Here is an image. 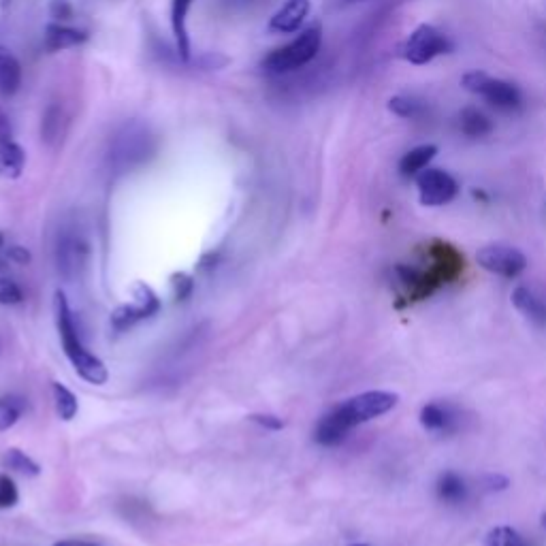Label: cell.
Instances as JSON below:
<instances>
[{"label": "cell", "mask_w": 546, "mask_h": 546, "mask_svg": "<svg viewBox=\"0 0 546 546\" xmlns=\"http://www.w3.org/2000/svg\"><path fill=\"white\" fill-rule=\"evenodd\" d=\"M54 312H56V327H58V335L62 340L64 355L69 357V361L73 363L75 372L79 376H82L86 382L101 387V384H105L109 378L107 367L99 357H94L92 352L84 346L82 337H79L77 325H75V316L69 308V301L60 291L54 297Z\"/></svg>", "instance_id": "cell-1"}, {"label": "cell", "mask_w": 546, "mask_h": 546, "mask_svg": "<svg viewBox=\"0 0 546 546\" xmlns=\"http://www.w3.org/2000/svg\"><path fill=\"white\" fill-rule=\"evenodd\" d=\"M158 141L156 135L150 131L148 124L143 122H126L120 131L111 139L109 148V167L114 173H128L156 154Z\"/></svg>", "instance_id": "cell-2"}, {"label": "cell", "mask_w": 546, "mask_h": 546, "mask_svg": "<svg viewBox=\"0 0 546 546\" xmlns=\"http://www.w3.org/2000/svg\"><path fill=\"white\" fill-rule=\"evenodd\" d=\"M323 45V30L320 26H312L303 30L301 35L284 47H278L276 52H271L263 60V69L271 75H284L303 69L305 64H310Z\"/></svg>", "instance_id": "cell-3"}, {"label": "cell", "mask_w": 546, "mask_h": 546, "mask_svg": "<svg viewBox=\"0 0 546 546\" xmlns=\"http://www.w3.org/2000/svg\"><path fill=\"white\" fill-rule=\"evenodd\" d=\"M399 397L395 393L389 391H367L361 393L352 399H346L344 404L335 406L331 410V414L335 416L340 425L350 431L355 429L361 423H367L372 419H378V416L387 414L389 410H393L397 406Z\"/></svg>", "instance_id": "cell-4"}, {"label": "cell", "mask_w": 546, "mask_h": 546, "mask_svg": "<svg viewBox=\"0 0 546 546\" xmlns=\"http://www.w3.org/2000/svg\"><path fill=\"white\" fill-rule=\"evenodd\" d=\"M461 86L468 92L480 96V99L487 101L495 109L512 111V109L521 107V92L515 84L491 77L483 71L465 73L461 79Z\"/></svg>", "instance_id": "cell-5"}, {"label": "cell", "mask_w": 546, "mask_h": 546, "mask_svg": "<svg viewBox=\"0 0 546 546\" xmlns=\"http://www.w3.org/2000/svg\"><path fill=\"white\" fill-rule=\"evenodd\" d=\"M451 41L440 32L436 26L431 24H421L419 28H414L408 39L399 45V56L404 58L410 64H416V67H421V64L431 62L433 58H438L442 54L451 52Z\"/></svg>", "instance_id": "cell-6"}, {"label": "cell", "mask_w": 546, "mask_h": 546, "mask_svg": "<svg viewBox=\"0 0 546 546\" xmlns=\"http://www.w3.org/2000/svg\"><path fill=\"white\" fill-rule=\"evenodd\" d=\"M416 188H419V197L421 203L427 207H440L451 203L457 192H459V184L453 178L451 173H446L442 169H425L419 175H416Z\"/></svg>", "instance_id": "cell-7"}, {"label": "cell", "mask_w": 546, "mask_h": 546, "mask_svg": "<svg viewBox=\"0 0 546 546\" xmlns=\"http://www.w3.org/2000/svg\"><path fill=\"white\" fill-rule=\"evenodd\" d=\"M476 261L483 269L502 278H517L519 273H523L527 267V259L521 250L512 246H502V244H491V246L480 248L476 254Z\"/></svg>", "instance_id": "cell-8"}, {"label": "cell", "mask_w": 546, "mask_h": 546, "mask_svg": "<svg viewBox=\"0 0 546 546\" xmlns=\"http://www.w3.org/2000/svg\"><path fill=\"white\" fill-rule=\"evenodd\" d=\"M56 261H58V271L62 273L67 280L77 278L82 269L86 267L88 261V242L86 237L79 231H64L58 237V246H56Z\"/></svg>", "instance_id": "cell-9"}, {"label": "cell", "mask_w": 546, "mask_h": 546, "mask_svg": "<svg viewBox=\"0 0 546 546\" xmlns=\"http://www.w3.org/2000/svg\"><path fill=\"white\" fill-rule=\"evenodd\" d=\"M429 256H431L429 271L438 278L440 284L453 282V280H457L461 276L465 261H463L461 252L455 246L436 239V242L429 244Z\"/></svg>", "instance_id": "cell-10"}, {"label": "cell", "mask_w": 546, "mask_h": 546, "mask_svg": "<svg viewBox=\"0 0 546 546\" xmlns=\"http://www.w3.org/2000/svg\"><path fill=\"white\" fill-rule=\"evenodd\" d=\"M310 9H312L310 0H286L284 7L273 13L269 30L278 32V35H293V32H297L303 26Z\"/></svg>", "instance_id": "cell-11"}, {"label": "cell", "mask_w": 546, "mask_h": 546, "mask_svg": "<svg viewBox=\"0 0 546 546\" xmlns=\"http://www.w3.org/2000/svg\"><path fill=\"white\" fill-rule=\"evenodd\" d=\"M22 86V64L9 47L0 45V94L13 96Z\"/></svg>", "instance_id": "cell-12"}, {"label": "cell", "mask_w": 546, "mask_h": 546, "mask_svg": "<svg viewBox=\"0 0 546 546\" xmlns=\"http://www.w3.org/2000/svg\"><path fill=\"white\" fill-rule=\"evenodd\" d=\"M88 41V35L84 30L69 28L62 24H50L45 30V50L47 52H62L69 47H77Z\"/></svg>", "instance_id": "cell-13"}, {"label": "cell", "mask_w": 546, "mask_h": 546, "mask_svg": "<svg viewBox=\"0 0 546 546\" xmlns=\"http://www.w3.org/2000/svg\"><path fill=\"white\" fill-rule=\"evenodd\" d=\"M436 154H438V146H433V143L412 148L399 160V175L401 178H416V175L429 167V163L436 158Z\"/></svg>", "instance_id": "cell-14"}, {"label": "cell", "mask_w": 546, "mask_h": 546, "mask_svg": "<svg viewBox=\"0 0 546 546\" xmlns=\"http://www.w3.org/2000/svg\"><path fill=\"white\" fill-rule=\"evenodd\" d=\"M192 7V0H173L171 5V26L175 35V45L184 60L190 58V39H188V11Z\"/></svg>", "instance_id": "cell-15"}, {"label": "cell", "mask_w": 546, "mask_h": 546, "mask_svg": "<svg viewBox=\"0 0 546 546\" xmlns=\"http://www.w3.org/2000/svg\"><path fill=\"white\" fill-rule=\"evenodd\" d=\"M512 303H515V308L523 312L529 320H534L536 325L546 327V301H542L534 291H529L525 286L515 288Z\"/></svg>", "instance_id": "cell-16"}, {"label": "cell", "mask_w": 546, "mask_h": 546, "mask_svg": "<svg viewBox=\"0 0 546 546\" xmlns=\"http://www.w3.org/2000/svg\"><path fill=\"white\" fill-rule=\"evenodd\" d=\"M457 124H459V131L465 137H470V139L487 137L493 131V122L483 114V111H478L476 107L461 109Z\"/></svg>", "instance_id": "cell-17"}, {"label": "cell", "mask_w": 546, "mask_h": 546, "mask_svg": "<svg viewBox=\"0 0 546 546\" xmlns=\"http://www.w3.org/2000/svg\"><path fill=\"white\" fill-rule=\"evenodd\" d=\"M421 425L433 433H451L455 429V416L451 408L442 404H427L421 410Z\"/></svg>", "instance_id": "cell-18"}, {"label": "cell", "mask_w": 546, "mask_h": 546, "mask_svg": "<svg viewBox=\"0 0 546 546\" xmlns=\"http://www.w3.org/2000/svg\"><path fill=\"white\" fill-rule=\"evenodd\" d=\"M438 497L446 504H461L468 497V487H465V480L457 472H444L438 478L436 485Z\"/></svg>", "instance_id": "cell-19"}, {"label": "cell", "mask_w": 546, "mask_h": 546, "mask_svg": "<svg viewBox=\"0 0 546 546\" xmlns=\"http://www.w3.org/2000/svg\"><path fill=\"white\" fill-rule=\"evenodd\" d=\"M24 163H26V154L18 143H15L13 139L0 143V169H3L7 175L18 178L24 169Z\"/></svg>", "instance_id": "cell-20"}, {"label": "cell", "mask_w": 546, "mask_h": 546, "mask_svg": "<svg viewBox=\"0 0 546 546\" xmlns=\"http://www.w3.org/2000/svg\"><path fill=\"white\" fill-rule=\"evenodd\" d=\"M64 111L62 107L58 105H52L47 107L45 116H43V124H41V135H43V141L50 143V146H54L56 141H60V137L64 135Z\"/></svg>", "instance_id": "cell-21"}, {"label": "cell", "mask_w": 546, "mask_h": 546, "mask_svg": "<svg viewBox=\"0 0 546 546\" xmlns=\"http://www.w3.org/2000/svg\"><path fill=\"white\" fill-rule=\"evenodd\" d=\"M389 109L399 118L414 120V118H421L425 114V103L421 99H416V96L399 94V96H393V99L389 101Z\"/></svg>", "instance_id": "cell-22"}, {"label": "cell", "mask_w": 546, "mask_h": 546, "mask_svg": "<svg viewBox=\"0 0 546 546\" xmlns=\"http://www.w3.org/2000/svg\"><path fill=\"white\" fill-rule=\"evenodd\" d=\"M0 461H3V468L13 470L18 474H24V476H39V472H41L39 465L32 461L26 453L18 451V448H9V451H5V455Z\"/></svg>", "instance_id": "cell-23"}, {"label": "cell", "mask_w": 546, "mask_h": 546, "mask_svg": "<svg viewBox=\"0 0 546 546\" xmlns=\"http://www.w3.org/2000/svg\"><path fill=\"white\" fill-rule=\"evenodd\" d=\"M54 399H56V410H58V416L62 421H73L75 419V414L79 410V404H77V399L75 395L64 387V384L60 382H54Z\"/></svg>", "instance_id": "cell-24"}, {"label": "cell", "mask_w": 546, "mask_h": 546, "mask_svg": "<svg viewBox=\"0 0 546 546\" xmlns=\"http://www.w3.org/2000/svg\"><path fill=\"white\" fill-rule=\"evenodd\" d=\"M143 318H150V316L146 314V310L139 308V305H122V308H118L114 316H111V325H114L116 331H126Z\"/></svg>", "instance_id": "cell-25"}, {"label": "cell", "mask_w": 546, "mask_h": 546, "mask_svg": "<svg viewBox=\"0 0 546 546\" xmlns=\"http://www.w3.org/2000/svg\"><path fill=\"white\" fill-rule=\"evenodd\" d=\"M487 546H527L523 536L512 527H495L487 536Z\"/></svg>", "instance_id": "cell-26"}, {"label": "cell", "mask_w": 546, "mask_h": 546, "mask_svg": "<svg viewBox=\"0 0 546 546\" xmlns=\"http://www.w3.org/2000/svg\"><path fill=\"white\" fill-rule=\"evenodd\" d=\"M20 416H22V401L13 397L0 399V431L11 429L20 421Z\"/></svg>", "instance_id": "cell-27"}, {"label": "cell", "mask_w": 546, "mask_h": 546, "mask_svg": "<svg viewBox=\"0 0 546 546\" xmlns=\"http://www.w3.org/2000/svg\"><path fill=\"white\" fill-rule=\"evenodd\" d=\"M24 295L22 288L15 284L11 278H0V303L3 305H18L22 303Z\"/></svg>", "instance_id": "cell-28"}, {"label": "cell", "mask_w": 546, "mask_h": 546, "mask_svg": "<svg viewBox=\"0 0 546 546\" xmlns=\"http://www.w3.org/2000/svg\"><path fill=\"white\" fill-rule=\"evenodd\" d=\"M20 495H18V487H15L13 480L5 474H0V508H11L18 504Z\"/></svg>", "instance_id": "cell-29"}, {"label": "cell", "mask_w": 546, "mask_h": 546, "mask_svg": "<svg viewBox=\"0 0 546 546\" xmlns=\"http://www.w3.org/2000/svg\"><path fill=\"white\" fill-rule=\"evenodd\" d=\"M192 288H195V282L188 276V273H175L173 276V291H175V299L184 301L190 297Z\"/></svg>", "instance_id": "cell-30"}, {"label": "cell", "mask_w": 546, "mask_h": 546, "mask_svg": "<svg viewBox=\"0 0 546 546\" xmlns=\"http://www.w3.org/2000/svg\"><path fill=\"white\" fill-rule=\"evenodd\" d=\"M50 13L52 18L58 22H67L73 18V7L67 3V0H52L50 5Z\"/></svg>", "instance_id": "cell-31"}, {"label": "cell", "mask_w": 546, "mask_h": 546, "mask_svg": "<svg viewBox=\"0 0 546 546\" xmlns=\"http://www.w3.org/2000/svg\"><path fill=\"white\" fill-rule=\"evenodd\" d=\"M250 421L259 423L261 427H267V429H271V431H280V429H284V421L278 419V416H271V414H252V416H250Z\"/></svg>", "instance_id": "cell-32"}, {"label": "cell", "mask_w": 546, "mask_h": 546, "mask_svg": "<svg viewBox=\"0 0 546 546\" xmlns=\"http://www.w3.org/2000/svg\"><path fill=\"white\" fill-rule=\"evenodd\" d=\"M483 487H485V491H502L508 487V478H504L500 474H489L483 478Z\"/></svg>", "instance_id": "cell-33"}, {"label": "cell", "mask_w": 546, "mask_h": 546, "mask_svg": "<svg viewBox=\"0 0 546 546\" xmlns=\"http://www.w3.org/2000/svg\"><path fill=\"white\" fill-rule=\"evenodd\" d=\"M7 256H9V261L20 263V265H26V263L30 261V252H28L26 248H22V246H13V248H9Z\"/></svg>", "instance_id": "cell-34"}, {"label": "cell", "mask_w": 546, "mask_h": 546, "mask_svg": "<svg viewBox=\"0 0 546 546\" xmlns=\"http://www.w3.org/2000/svg\"><path fill=\"white\" fill-rule=\"evenodd\" d=\"M9 139H13L11 122H9V118L5 116V111L0 109V143H3V141H9Z\"/></svg>", "instance_id": "cell-35"}, {"label": "cell", "mask_w": 546, "mask_h": 546, "mask_svg": "<svg viewBox=\"0 0 546 546\" xmlns=\"http://www.w3.org/2000/svg\"><path fill=\"white\" fill-rule=\"evenodd\" d=\"M54 546H96V544L84 542V540H62V542H56Z\"/></svg>", "instance_id": "cell-36"}, {"label": "cell", "mask_w": 546, "mask_h": 546, "mask_svg": "<svg viewBox=\"0 0 546 546\" xmlns=\"http://www.w3.org/2000/svg\"><path fill=\"white\" fill-rule=\"evenodd\" d=\"M7 271V263L3 261V259H0V276H3V273Z\"/></svg>", "instance_id": "cell-37"}, {"label": "cell", "mask_w": 546, "mask_h": 546, "mask_svg": "<svg viewBox=\"0 0 546 546\" xmlns=\"http://www.w3.org/2000/svg\"><path fill=\"white\" fill-rule=\"evenodd\" d=\"M542 527L546 529V512H544V515H542Z\"/></svg>", "instance_id": "cell-38"}, {"label": "cell", "mask_w": 546, "mask_h": 546, "mask_svg": "<svg viewBox=\"0 0 546 546\" xmlns=\"http://www.w3.org/2000/svg\"><path fill=\"white\" fill-rule=\"evenodd\" d=\"M3 244H5V237H3V235H0V248H3Z\"/></svg>", "instance_id": "cell-39"}, {"label": "cell", "mask_w": 546, "mask_h": 546, "mask_svg": "<svg viewBox=\"0 0 546 546\" xmlns=\"http://www.w3.org/2000/svg\"><path fill=\"white\" fill-rule=\"evenodd\" d=\"M348 3H361V0H348Z\"/></svg>", "instance_id": "cell-40"}, {"label": "cell", "mask_w": 546, "mask_h": 546, "mask_svg": "<svg viewBox=\"0 0 546 546\" xmlns=\"http://www.w3.org/2000/svg\"><path fill=\"white\" fill-rule=\"evenodd\" d=\"M352 546H367V544H352Z\"/></svg>", "instance_id": "cell-41"}]
</instances>
